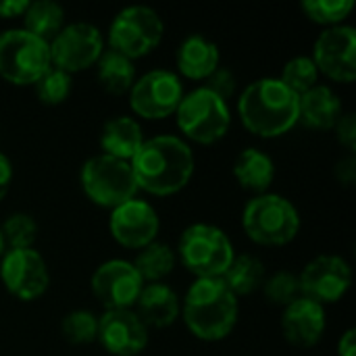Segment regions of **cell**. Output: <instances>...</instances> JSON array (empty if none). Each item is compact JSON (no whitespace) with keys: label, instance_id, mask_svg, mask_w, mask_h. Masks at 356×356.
Listing matches in <instances>:
<instances>
[{"label":"cell","instance_id":"1","mask_svg":"<svg viewBox=\"0 0 356 356\" xmlns=\"http://www.w3.org/2000/svg\"><path fill=\"white\" fill-rule=\"evenodd\" d=\"M138 190L152 196H173L194 177L196 159L190 144L179 136H154L129 161Z\"/></svg>","mask_w":356,"mask_h":356},{"label":"cell","instance_id":"2","mask_svg":"<svg viewBox=\"0 0 356 356\" xmlns=\"http://www.w3.org/2000/svg\"><path fill=\"white\" fill-rule=\"evenodd\" d=\"M242 125L259 138H280L298 125L300 96H296L280 77H261L250 81L238 100Z\"/></svg>","mask_w":356,"mask_h":356},{"label":"cell","instance_id":"3","mask_svg":"<svg viewBox=\"0 0 356 356\" xmlns=\"http://www.w3.org/2000/svg\"><path fill=\"white\" fill-rule=\"evenodd\" d=\"M240 315L238 298L229 292L221 277L196 280L184 300H181V319L190 334L202 342L225 340Z\"/></svg>","mask_w":356,"mask_h":356},{"label":"cell","instance_id":"4","mask_svg":"<svg viewBox=\"0 0 356 356\" xmlns=\"http://www.w3.org/2000/svg\"><path fill=\"white\" fill-rule=\"evenodd\" d=\"M244 234L261 246H286L300 232V213L282 194L252 196L242 211Z\"/></svg>","mask_w":356,"mask_h":356},{"label":"cell","instance_id":"5","mask_svg":"<svg viewBox=\"0 0 356 356\" xmlns=\"http://www.w3.org/2000/svg\"><path fill=\"white\" fill-rule=\"evenodd\" d=\"M179 263L196 277H221L236 257L229 236L213 223L188 225L177 242Z\"/></svg>","mask_w":356,"mask_h":356},{"label":"cell","instance_id":"6","mask_svg":"<svg viewBox=\"0 0 356 356\" xmlns=\"http://www.w3.org/2000/svg\"><path fill=\"white\" fill-rule=\"evenodd\" d=\"M79 184L83 194L102 209H117L138 196V184L131 165L108 154H96L81 165Z\"/></svg>","mask_w":356,"mask_h":356},{"label":"cell","instance_id":"7","mask_svg":"<svg viewBox=\"0 0 356 356\" xmlns=\"http://www.w3.org/2000/svg\"><path fill=\"white\" fill-rule=\"evenodd\" d=\"M175 121L188 140L196 144H215L229 131L232 113L225 100L200 86L184 94L175 111Z\"/></svg>","mask_w":356,"mask_h":356},{"label":"cell","instance_id":"8","mask_svg":"<svg viewBox=\"0 0 356 356\" xmlns=\"http://www.w3.org/2000/svg\"><path fill=\"white\" fill-rule=\"evenodd\" d=\"M165 35V23L163 17L144 4H131L121 8L106 33L108 48L136 60L146 54H150Z\"/></svg>","mask_w":356,"mask_h":356},{"label":"cell","instance_id":"9","mask_svg":"<svg viewBox=\"0 0 356 356\" xmlns=\"http://www.w3.org/2000/svg\"><path fill=\"white\" fill-rule=\"evenodd\" d=\"M50 48L23 27L0 31V77L13 86H33L48 69Z\"/></svg>","mask_w":356,"mask_h":356},{"label":"cell","instance_id":"10","mask_svg":"<svg viewBox=\"0 0 356 356\" xmlns=\"http://www.w3.org/2000/svg\"><path fill=\"white\" fill-rule=\"evenodd\" d=\"M48 48L52 67L73 75L94 67L106 46L102 31L94 23L75 21L65 25L48 44Z\"/></svg>","mask_w":356,"mask_h":356},{"label":"cell","instance_id":"11","mask_svg":"<svg viewBox=\"0 0 356 356\" xmlns=\"http://www.w3.org/2000/svg\"><path fill=\"white\" fill-rule=\"evenodd\" d=\"M184 94V83L177 73L169 69H152L131 86L129 106L142 119H167L175 115Z\"/></svg>","mask_w":356,"mask_h":356},{"label":"cell","instance_id":"12","mask_svg":"<svg viewBox=\"0 0 356 356\" xmlns=\"http://www.w3.org/2000/svg\"><path fill=\"white\" fill-rule=\"evenodd\" d=\"M0 282L17 300L31 302L46 294L50 271L35 248H15L0 257Z\"/></svg>","mask_w":356,"mask_h":356},{"label":"cell","instance_id":"13","mask_svg":"<svg viewBox=\"0 0 356 356\" xmlns=\"http://www.w3.org/2000/svg\"><path fill=\"white\" fill-rule=\"evenodd\" d=\"M300 294L319 302L334 305L346 296L353 286V269L346 259L338 254H319L298 273Z\"/></svg>","mask_w":356,"mask_h":356},{"label":"cell","instance_id":"14","mask_svg":"<svg viewBox=\"0 0 356 356\" xmlns=\"http://www.w3.org/2000/svg\"><path fill=\"white\" fill-rule=\"evenodd\" d=\"M313 63L319 73L338 83L356 79V31L350 25L323 29L313 46Z\"/></svg>","mask_w":356,"mask_h":356},{"label":"cell","instance_id":"15","mask_svg":"<svg viewBox=\"0 0 356 356\" xmlns=\"http://www.w3.org/2000/svg\"><path fill=\"white\" fill-rule=\"evenodd\" d=\"M92 294L106 311L134 309L144 282L131 261L111 259L96 267L90 280Z\"/></svg>","mask_w":356,"mask_h":356},{"label":"cell","instance_id":"16","mask_svg":"<svg viewBox=\"0 0 356 356\" xmlns=\"http://www.w3.org/2000/svg\"><path fill=\"white\" fill-rule=\"evenodd\" d=\"M108 229L117 244L123 248L140 250L156 240L161 217L148 200L136 196L111 211Z\"/></svg>","mask_w":356,"mask_h":356},{"label":"cell","instance_id":"17","mask_svg":"<svg viewBox=\"0 0 356 356\" xmlns=\"http://www.w3.org/2000/svg\"><path fill=\"white\" fill-rule=\"evenodd\" d=\"M100 346L113 356H138L148 346V327L140 321L134 309L104 311L98 317Z\"/></svg>","mask_w":356,"mask_h":356},{"label":"cell","instance_id":"18","mask_svg":"<svg viewBox=\"0 0 356 356\" xmlns=\"http://www.w3.org/2000/svg\"><path fill=\"white\" fill-rule=\"evenodd\" d=\"M327 327L325 307L311 298H296L282 313V334L296 348H313L321 342Z\"/></svg>","mask_w":356,"mask_h":356},{"label":"cell","instance_id":"19","mask_svg":"<svg viewBox=\"0 0 356 356\" xmlns=\"http://www.w3.org/2000/svg\"><path fill=\"white\" fill-rule=\"evenodd\" d=\"M134 313L140 317V321L150 330H165L173 325L181 315V300L177 292L167 286L165 282L159 284H144L136 305Z\"/></svg>","mask_w":356,"mask_h":356},{"label":"cell","instance_id":"20","mask_svg":"<svg viewBox=\"0 0 356 356\" xmlns=\"http://www.w3.org/2000/svg\"><path fill=\"white\" fill-rule=\"evenodd\" d=\"M219 63H221L219 46L202 33L186 35L175 52V65L179 75L192 81H204L219 67Z\"/></svg>","mask_w":356,"mask_h":356},{"label":"cell","instance_id":"21","mask_svg":"<svg viewBox=\"0 0 356 356\" xmlns=\"http://www.w3.org/2000/svg\"><path fill=\"white\" fill-rule=\"evenodd\" d=\"M144 140L146 138H144L140 121L134 117H127V115H117V117L108 119L100 131L102 154H108L113 159H121L127 163L142 148Z\"/></svg>","mask_w":356,"mask_h":356},{"label":"cell","instance_id":"22","mask_svg":"<svg viewBox=\"0 0 356 356\" xmlns=\"http://www.w3.org/2000/svg\"><path fill=\"white\" fill-rule=\"evenodd\" d=\"M342 100L340 96L330 88L317 83L309 92L300 96V119L298 123H305L311 129H334L336 123L342 117Z\"/></svg>","mask_w":356,"mask_h":356},{"label":"cell","instance_id":"23","mask_svg":"<svg viewBox=\"0 0 356 356\" xmlns=\"http://www.w3.org/2000/svg\"><path fill=\"white\" fill-rule=\"evenodd\" d=\"M232 173L240 188H244L246 192H252L257 196V194H265L269 190V186L273 184L275 163L267 152H263L259 148H244L236 156Z\"/></svg>","mask_w":356,"mask_h":356},{"label":"cell","instance_id":"24","mask_svg":"<svg viewBox=\"0 0 356 356\" xmlns=\"http://www.w3.org/2000/svg\"><path fill=\"white\" fill-rule=\"evenodd\" d=\"M94 67H96L98 83L102 86L104 92H108L113 96L129 94L131 86L138 79L134 60L111 50V48H104V52L100 54V58Z\"/></svg>","mask_w":356,"mask_h":356},{"label":"cell","instance_id":"25","mask_svg":"<svg viewBox=\"0 0 356 356\" xmlns=\"http://www.w3.org/2000/svg\"><path fill=\"white\" fill-rule=\"evenodd\" d=\"M265 277V263L254 254H236L225 273L221 275L223 284L236 298L254 294L263 286Z\"/></svg>","mask_w":356,"mask_h":356},{"label":"cell","instance_id":"26","mask_svg":"<svg viewBox=\"0 0 356 356\" xmlns=\"http://www.w3.org/2000/svg\"><path fill=\"white\" fill-rule=\"evenodd\" d=\"M65 27V8L52 0L29 2L23 13V29L50 44L54 35Z\"/></svg>","mask_w":356,"mask_h":356},{"label":"cell","instance_id":"27","mask_svg":"<svg viewBox=\"0 0 356 356\" xmlns=\"http://www.w3.org/2000/svg\"><path fill=\"white\" fill-rule=\"evenodd\" d=\"M175 263H177V257H175L173 248L165 242H159V240L140 248L136 259L131 261V265L136 267V271L140 273L144 284L146 282L148 284L163 282L167 275L173 273Z\"/></svg>","mask_w":356,"mask_h":356},{"label":"cell","instance_id":"28","mask_svg":"<svg viewBox=\"0 0 356 356\" xmlns=\"http://www.w3.org/2000/svg\"><path fill=\"white\" fill-rule=\"evenodd\" d=\"M60 334L69 344H92L98 338V317L86 309L69 311L60 321Z\"/></svg>","mask_w":356,"mask_h":356},{"label":"cell","instance_id":"29","mask_svg":"<svg viewBox=\"0 0 356 356\" xmlns=\"http://www.w3.org/2000/svg\"><path fill=\"white\" fill-rule=\"evenodd\" d=\"M33 90H35V96L42 104L46 106H56V104H63L71 90H73V75H69L67 71L63 69H56V67H50L35 83H33Z\"/></svg>","mask_w":356,"mask_h":356},{"label":"cell","instance_id":"30","mask_svg":"<svg viewBox=\"0 0 356 356\" xmlns=\"http://www.w3.org/2000/svg\"><path fill=\"white\" fill-rule=\"evenodd\" d=\"M280 81L284 86H288L296 96H302L305 92H309L311 88L317 86L319 81V71L313 63L311 56H294L290 58L284 69H282V75H280Z\"/></svg>","mask_w":356,"mask_h":356},{"label":"cell","instance_id":"31","mask_svg":"<svg viewBox=\"0 0 356 356\" xmlns=\"http://www.w3.org/2000/svg\"><path fill=\"white\" fill-rule=\"evenodd\" d=\"M300 8L313 23H319L327 29V27L342 25V21L353 13L355 2L353 0H302Z\"/></svg>","mask_w":356,"mask_h":356},{"label":"cell","instance_id":"32","mask_svg":"<svg viewBox=\"0 0 356 356\" xmlns=\"http://www.w3.org/2000/svg\"><path fill=\"white\" fill-rule=\"evenodd\" d=\"M4 244L8 250L15 248H33V242L38 238V223L27 213H13L6 217V221L0 225Z\"/></svg>","mask_w":356,"mask_h":356},{"label":"cell","instance_id":"33","mask_svg":"<svg viewBox=\"0 0 356 356\" xmlns=\"http://www.w3.org/2000/svg\"><path fill=\"white\" fill-rule=\"evenodd\" d=\"M263 294L267 298V302L275 305V307H288L290 302H294L296 298H300V284H298V275L292 271H275L273 275L265 277L263 282Z\"/></svg>","mask_w":356,"mask_h":356},{"label":"cell","instance_id":"34","mask_svg":"<svg viewBox=\"0 0 356 356\" xmlns=\"http://www.w3.org/2000/svg\"><path fill=\"white\" fill-rule=\"evenodd\" d=\"M204 88L211 90L215 96H219L221 100H229L234 94H236V88H238V81H236V75L227 69V67H217L207 79H204Z\"/></svg>","mask_w":356,"mask_h":356},{"label":"cell","instance_id":"35","mask_svg":"<svg viewBox=\"0 0 356 356\" xmlns=\"http://www.w3.org/2000/svg\"><path fill=\"white\" fill-rule=\"evenodd\" d=\"M336 136L338 142L348 150V154H355L356 150V117L355 113H342L340 121L336 123Z\"/></svg>","mask_w":356,"mask_h":356},{"label":"cell","instance_id":"36","mask_svg":"<svg viewBox=\"0 0 356 356\" xmlns=\"http://www.w3.org/2000/svg\"><path fill=\"white\" fill-rule=\"evenodd\" d=\"M334 173H336V179H338L342 186L350 188L356 179L355 154H348V156L340 159V161L336 163V169H334Z\"/></svg>","mask_w":356,"mask_h":356},{"label":"cell","instance_id":"37","mask_svg":"<svg viewBox=\"0 0 356 356\" xmlns=\"http://www.w3.org/2000/svg\"><path fill=\"white\" fill-rule=\"evenodd\" d=\"M10 184H13V163L4 152H0V200L8 194Z\"/></svg>","mask_w":356,"mask_h":356},{"label":"cell","instance_id":"38","mask_svg":"<svg viewBox=\"0 0 356 356\" xmlns=\"http://www.w3.org/2000/svg\"><path fill=\"white\" fill-rule=\"evenodd\" d=\"M27 4H29L27 0H0V19L23 17Z\"/></svg>","mask_w":356,"mask_h":356},{"label":"cell","instance_id":"39","mask_svg":"<svg viewBox=\"0 0 356 356\" xmlns=\"http://www.w3.org/2000/svg\"><path fill=\"white\" fill-rule=\"evenodd\" d=\"M338 356H356V332L350 327L338 342Z\"/></svg>","mask_w":356,"mask_h":356},{"label":"cell","instance_id":"40","mask_svg":"<svg viewBox=\"0 0 356 356\" xmlns=\"http://www.w3.org/2000/svg\"><path fill=\"white\" fill-rule=\"evenodd\" d=\"M6 252V244H4V238H2V232H0V257Z\"/></svg>","mask_w":356,"mask_h":356}]
</instances>
